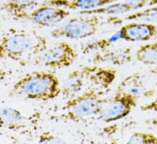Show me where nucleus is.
I'll return each instance as SVG.
<instances>
[{
	"label": "nucleus",
	"mask_w": 157,
	"mask_h": 144,
	"mask_svg": "<svg viewBox=\"0 0 157 144\" xmlns=\"http://www.w3.org/2000/svg\"><path fill=\"white\" fill-rule=\"evenodd\" d=\"M61 93L60 81L53 73L33 71L13 84L10 96L47 102L59 97Z\"/></svg>",
	"instance_id": "obj_1"
},
{
	"label": "nucleus",
	"mask_w": 157,
	"mask_h": 144,
	"mask_svg": "<svg viewBox=\"0 0 157 144\" xmlns=\"http://www.w3.org/2000/svg\"><path fill=\"white\" fill-rule=\"evenodd\" d=\"M48 48L47 37L35 31H19L7 34L0 40V58L25 64L26 60L40 55Z\"/></svg>",
	"instance_id": "obj_2"
},
{
	"label": "nucleus",
	"mask_w": 157,
	"mask_h": 144,
	"mask_svg": "<svg viewBox=\"0 0 157 144\" xmlns=\"http://www.w3.org/2000/svg\"><path fill=\"white\" fill-rule=\"evenodd\" d=\"M106 100L96 89H89L69 99L62 106L60 119L71 122H80L101 113Z\"/></svg>",
	"instance_id": "obj_3"
},
{
	"label": "nucleus",
	"mask_w": 157,
	"mask_h": 144,
	"mask_svg": "<svg viewBox=\"0 0 157 144\" xmlns=\"http://www.w3.org/2000/svg\"><path fill=\"white\" fill-rule=\"evenodd\" d=\"M101 19L97 15H81L70 19L64 25L51 32L52 38L80 40L92 36L97 32Z\"/></svg>",
	"instance_id": "obj_4"
},
{
	"label": "nucleus",
	"mask_w": 157,
	"mask_h": 144,
	"mask_svg": "<svg viewBox=\"0 0 157 144\" xmlns=\"http://www.w3.org/2000/svg\"><path fill=\"white\" fill-rule=\"evenodd\" d=\"M137 100L132 93L117 89L114 95L106 101L99 119L105 123H113L124 119L137 106Z\"/></svg>",
	"instance_id": "obj_5"
},
{
	"label": "nucleus",
	"mask_w": 157,
	"mask_h": 144,
	"mask_svg": "<svg viewBox=\"0 0 157 144\" xmlns=\"http://www.w3.org/2000/svg\"><path fill=\"white\" fill-rule=\"evenodd\" d=\"M77 56V52L71 44L61 41L37 56L35 63L53 69L67 68L73 64Z\"/></svg>",
	"instance_id": "obj_6"
},
{
	"label": "nucleus",
	"mask_w": 157,
	"mask_h": 144,
	"mask_svg": "<svg viewBox=\"0 0 157 144\" xmlns=\"http://www.w3.org/2000/svg\"><path fill=\"white\" fill-rule=\"evenodd\" d=\"M66 9L56 7L44 2L29 13L28 19L41 27H50L59 23L70 16Z\"/></svg>",
	"instance_id": "obj_7"
},
{
	"label": "nucleus",
	"mask_w": 157,
	"mask_h": 144,
	"mask_svg": "<svg viewBox=\"0 0 157 144\" xmlns=\"http://www.w3.org/2000/svg\"><path fill=\"white\" fill-rule=\"evenodd\" d=\"M119 40L128 42L148 41L157 34V27L147 22H130L122 26L117 32Z\"/></svg>",
	"instance_id": "obj_8"
},
{
	"label": "nucleus",
	"mask_w": 157,
	"mask_h": 144,
	"mask_svg": "<svg viewBox=\"0 0 157 144\" xmlns=\"http://www.w3.org/2000/svg\"><path fill=\"white\" fill-rule=\"evenodd\" d=\"M82 69L85 71L86 80L102 89L109 88L117 76L116 70L113 69L98 66H85Z\"/></svg>",
	"instance_id": "obj_9"
},
{
	"label": "nucleus",
	"mask_w": 157,
	"mask_h": 144,
	"mask_svg": "<svg viewBox=\"0 0 157 144\" xmlns=\"http://www.w3.org/2000/svg\"><path fill=\"white\" fill-rule=\"evenodd\" d=\"M118 89L126 91L132 93L137 99L141 96L151 97L155 94V90L154 89L147 88V86L142 79V76L138 72L132 74L125 77L119 84Z\"/></svg>",
	"instance_id": "obj_10"
},
{
	"label": "nucleus",
	"mask_w": 157,
	"mask_h": 144,
	"mask_svg": "<svg viewBox=\"0 0 157 144\" xmlns=\"http://www.w3.org/2000/svg\"><path fill=\"white\" fill-rule=\"evenodd\" d=\"M118 1L119 0H47L46 3L56 7L66 9H80L81 11L101 8Z\"/></svg>",
	"instance_id": "obj_11"
},
{
	"label": "nucleus",
	"mask_w": 157,
	"mask_h": 144,
	"mask_svg": "<svg viewBox=\"0 0 157 144\" xmlns=\"http://www.w3.org/2000/svg\"><path fill=\"white\" fill-rule=\"evenodd\" d=\"M144 7L143 4L136 3L134 1L124 2V3H113L103 6L101 8L94 9L91 10H81L79 15H121L124 13H128L132 10H136L138 9Z\"/></svg>",
	"instance_id": "obj_12"
},
{
	"label": "nucleus",
	"mask_w": 157,
	"mask_h": 144,
	"mask_svg": "<svg viewBox=\"0 0 157 144\" xmlns=\"http://www.w3.org/2000/svg\"><path fill=\"white\" fill-rule=\"evenodd\" d=\"M40 0H8L2 5V10L17 19H28L29 13L35 6L40 5Z\"/></svg>",
	"instance_id": "obj_13"
},
{
	"label": "nucleus",
	"mask_w": 157,
	"mask_h": 144,
	"mask_svg": "<svg viewBox=\"0 0 157 144\" xmlns=\"http://www.w3.org/2000/svg\"><path fill=\"white\" fill-rule=\"evenodd\" d=\"M132 60V51L130 48H120L113 51H106L105 52L94 55V63L109 62L114 65L123 66L130 63Z\"/></svg>",
	"instance_id": "obj_14"
},
{
	"label": "nucleus",
	"mask_w": 157,
	"mask_h": 144,
	"mask_svg": "<svg viewBox=\"0 0 157 144\" xmlns=\"http://www.w3.org/2000/svg\"><path fill=\"white\" fill-rule=\"evenodd\" d=\"M86 75L83 69L75 70L71 71L64 80L61 87L62 93L64 97H74L82 89L86 81Z\"/></svg>",
	"instance_id": "obj_15"
},
{
	"label": "nucleus",
	"mask_w": 157,
	"mask_h": 144,
	"mask_svg": "<svg viewBox=\"0 0 157 144\" xmlns=\"http://www.w3.org/2000/svg\"><path fill=\"white\" fill-rule=\"evenodd\" d=\"M27 119L20 111L12 107L5 106L1 110V127L10 131H19L25 126Z\"/></svg>",
	"instance_id": "obj_16"
},
{
	"label": "nucleus",
	"mask_w": 157,
	"mask_h": 144,
	"mask_svg": "<svg viewBox=\"0 0 157 144\" xmlns=\"http://www.w3.org/2000/svg\"><path fill=\"white\" fill-rule=\"evenodd\" d=\"M135 58L146 65H157V42L141 46L135 52Z\"/></svg>",
	"instance_id": "obj_17"
},
{
	"label": "nucleus",
	"mask_w": 157,
	"mask_h": 144,
	"mask_svg": "<svg viewBox=\"0 0 157 144\" xmlns=\"http://www.w3.org/2000/svg\"><path fill=\"white\" fill-rule=\"evenodd\" d=\"M125 21H139L147 23H157V7H149L142 11H136L124 18Z\"/></svg>",
	"instance_id": "obj_18"
},
{
	"label": "nucleus",
	"mask_w": 157,
	"mask_h": 144,
	"mask_svg": "<svg viewBox=\"0 0 157 144\" xmlns=\"http://www.w3.org/2000/svg\"><path fill=\"white\" fill-rule=\"evenodd\" d=\"M124 144H157V136L150 132H133Z\"/></svg>",
	"instance_id": "obj_19"
},
{
	"label": "nucleus",
	"mask_w": 157,
	"mask_h": 144,
	"mask_svg": "<svg viewBox=\"0 0 157 144\" xmlns=\"http://www.w3.org/2000/svg\"><path fill=\"white\" fill-rule=\"evenodd\" d=\"M113 43V42L111 40V39H102L100 40H96L94 42L87 44V46H85L84 48H82V52L84 54H89L93 51L94 52V55L102 53L107 51L108 47H111Z\"/></svg>",
	"instance_id": "obj_20"
},
{
	"label": "nucleus",
	"mask_w": 157,
	"mask_h": 144,
	"mask_svg": "<svg viewBox=\"0 0 157 144\" xmlns=\"http://www.w3.org/2000/svg\"><path fill=\"white\" fill-rule=\"evenodd\" d=\"M37 144H68L63 137L51 131H44L39 136Z\"/></svg>",
	"instance_id": "obj_21"
},
{
	"label": "nucleus",
	"mask_w": 157,
	"mask_h": 144,
	"mask_svg": "<svg viewBox=\"0 0 157 144\" xmlns=\"http://www.w3.org/2000/svg\"><path fill=\"white\" fill-rule=\"evenodd\" d=\"M141 111H143V112H157V99L143 105L141 106Z\"/></svg>",
	"instance_id": "obj_22"
},
{
	"label": "nucleus",
	"mask_w": 157,
	"mask_h": 144,
	"mask_svg": "<svg viewBox=\"0 0 157 144\" xmlns=\"http://www.w3.org/2000/svg\"><path fill=\"white\" fill-rule=\"evenodd\" d=\"M132 1L143 4L144 6L147 5V4L149 6H154V5L157 4V0H132Z\"/></svg>",
	"instance_id": "obj_23"
},
{
	"label": "nucleus",
	"mask_w": 157,
	"mask_h": 144,
	"mask_svg": "<svg viewBox=\"0 0 157 144\" xmlns=\"http://www.w3.org/2000/svg\"><path fill=\"white\" fill-rule=\"evenodd\" d=\"M152 123H153V124H155V125H157V118L156 119H153V122H152Z\"/></svg>",
	"instance_id": "obj_24"
},
{
	"label": "nucleus",
	"mask_w": 157,
	"mask_h": 144,
	"mask_svg": "<svg viewBox=\"0 0 157 144\" xmlns=\"http://www.w3.org/2000/svg\"><path fill=\"white\" fill-rule=\"evenodd\" d=\"M156 35H157V34H156Z\"/></svg>",
	"instance_id": "obj_25"
}]
</instances>
